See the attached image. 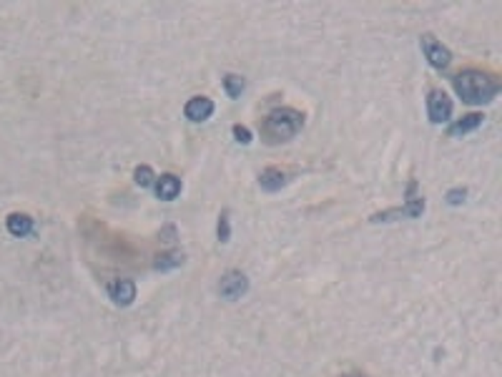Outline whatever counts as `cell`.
Returning <instances> with one entry per match:
<instances>
[{"mask_svg":"<svg viewBox=\"0 0 502 377\" xmlns=\"http://www.w3.org/2000/svg\"><path fill=\"white\" fill-rule=\"evenodd\" d=\"M339 377H369V375H365V372H347V375H339Z\"/></svg>","mask_w":502,"mask_h":377,"instance_id":"cell-19","label":"cell"},{"mask_svg":"<svg viewBox=\"0 0 502 377\" xmlns=\"http://www.w3.org/2000/svg\"><path fill=\"white\" fill-rule=\"evenodd\" d=\"M186 262V254L184 251H166V254H158L154 262V270L158 272H171L176 270V267H181V264Z\"/></svg>","mask_w":502,"mask_h":377,"instance_id":"cell-13","label":"cell"},{"mask_svg":"<svg viewBox=\"0 0 502 377\" xmlns=\"http://www.w3.org/2000/svg\"><path fill=\"white\" fill-rule=\"evenodd\" d=\"M214 101L211 98H206V96H196V98H191V101L186 103L184 106V116L191 124H203V121H209L211 116H214Z\"/></svg>","mask_w":502,"mask_h":377,"instance_id":"cell-8","label":"cell"},{"mask_svg":"<svg viewBox=\"0 0 502 377\" xmlns=\"http://www.w3.org/2000/svg\"><path fill=\"white\" fill-rule=\"evenodd\" d=\"M304 126V114L297 111V108L281 106L274 108L262 124V136L266 144H284V141H292L297 133L301 131Z\"/></svg>","mask_w":502,"mask_h":377,"instance_id":"cell-2","label":"cell"},{"mask_svg":"<svg viewBox=\"0 0 502 377\" xmlns=\"http://www.w3.org/2000/svg\"><path fill=\"white\" fill-rule=\"evenodd\" d=\"M417 181H409L407 184V204L402 209H389L384 214H374L372 222H392V219H400V216H407V219H417L425 211V197H417Z\"/></svg>","mask_w":502,"mask_h":377,"instance_id":"cell-3","label":"cell"},{"mask_svg":"<svg viewBox=\"0 0 502 377\" xmlns=\"http://www.w3.org/2000/svg\"><path fill=\"white\" fill-rule=\"evenodd\" d=\"M224 88H226L229 98H239L246 88V81L239 73H226V76H224Z\"/></svg>","mask_w":502,"mask_h":377,"instance_id":"cell-14","label":"cell"},{"mask_svg":"<svg viewBox=\"0 0 502 377\" xmlns=\"http://www.w3.org/2000/svg\"><path fill=\"white\" fill-rule=\"evenodd\" d=\"M106 292L108 297H111V302L118 307H128L136 300V284H133L131 279H114L106 287Z\"/></svg>","mask_w":502,"mask_h":377,"instance_id":"cell-7","label":"cell"},{"mask_svg":"<svg viewBox=\"0 0 502 377\" xmlns=\"http://www.w3.org/2000/svg\"><path fill=\"white\" fill-rule=\"evenodd\" d=\"M249 292V277L239 270H229L226 275H222L219 279V294H222L224 300H239L244 294Z\"/></svg>","mask_w":502,"mask_h":377,"instance_id":"cell-6","label":"cell"},{"mask_svg":"<svg viewBox=\"0 0 502 377\" xmlns=\"http://www.w3.org/2000/svg\"><path fill=\"white\" fill-rule=\"evenodd\" d=\"M427 116H430V124L440 126V124H447L452 119V101L445 91L440 88H432L427 93Z\"/></svg>","mask_w":502,"mask_h":377,"instance_id":"cell-5","label":"cell"},{"mask_svg":"<svg viewBox=\"0 0 502 377\" xmlns=\"http://www.w3.org/2000/svg\"><path fill=\"white\" fill-rule=\"evenodd\" d=\"M452 86L457 91V96L470 106H484L492 103L500 93V81L492 73L477 71V68H465L452 76Z\"/></svg>","mask_w":502,"mask_h":377,"instance_id":"cell-1","label":"cell"},{"mask_svg":"<svg viewBox=\"0 0 502 377\" xmlns=\"http://www.w3.org/2000/svg\"><path fill=\"white\" fill-rule=\"evenodd\" d=\"M133 179H136V184L141 186V189H149V186L154 184V168L151 166H136Z\"/></svg>","mask_w":502,"mask_h":377,"instance_id":"cell-16","label":"cell"},{"mask_svg":"<svg viewBox=\"0 0 502 377\" xmlns=\"http://www.w3.org/2000/svg\"><path fill=\"white\" fill-rule=\"evenodd\" d=\"M482 121H484V116H482V114H467V116H462V119H457V121H454V124H449L447 136H452V138H462V136H467V133L477 131L480 126H482Z\"/></svg>","mask_w":502,"mask_h":377,"instance_id":"cell-10","label":"cell"},{"mask_svg":"<svg viewBox=\"0 0 502 377\" xmlns=\"http://www.w3.org/2000/svg\"><path fill=\"white\" fill-rule=\"evenodd\" d=\"M419 46H422V53H425L427 63H430L432 68H437V71H445V68L452 63L449 48L442 41H437L432 33H425V36L419 38Z\"/></svg>","mask_w":502,"mask_h":377,"instance_id":"cell-4","label":"cell"},{"mask_svg":"<svg viewBox=\"0 0 502 377\" xmlns=\"http://www.w3.org/2000/svg\"><path fill=\"white\" fill-rule=\"evenodd\" d=\"M216 234H219V242L226 244L231 239V219H229V209H224L219 214V227H216Z\"/></svg>","mask_w":502,"mask_h":377,"instance_id":"cell-15","label":"cell"},{"mask_svg":"<svg viewBox=\"0 0 502 377\" xmlns=\"http://www.w3.org/2000/svg\"><path fill=\"white\" fill-rule=\"evenodd\" d=\"M467 197V189L462 186V189H449L447 192V204H452V206H457V204H462Z\"/></svg>","mask_w":502,"mask_h":377,"instance_id":"cell-18","label":"cell"},{"mask_svg":"<svg viewBox=\"0 0 502 377\" xmlns=\"http://www.w3.org/2000/svg\"><path fill=\"white\" fill-rule=\"evenodd\" d=\"M179 194H181V179L179 176H174V174L158 176V181H156V197L161 199V201H174Z\"/></svg>","mask_w":502,"mask_h":377,"instance_id":"cell-11","label":"cell"},{"mask_svg":"<svg viewBox=\"0 0 502 377\" xmlns=\"http://www.w3.org/2000/svg\"><path fill=\"white\" fill-rule=\"evenodd\" d=\"M6 229L13 237H28L33 232V219L28 214H11L6 222Z\"/></svg>","mask_w":502,"mask_h":377,"instance_id":"cell-12","label":"cell"},{"mask_svg":"<svg viewBox=\"0 0 502 377\" xmlns=\"http://www.w3.org/2000/svg\"><path fill=\"white\" fill-rule=\"evenodd\" d=\"M287 181H289L287 171H284V168H279V166H266L262 174H259V186H262L266 194L281 192V189L287 186Z\"/></svg>","mask_w":502,"mask_h":377,"instance_id":"cell-9","label":"cell"},{"mask_svg":"<svg viewBox=\"0 0 502 377\" xmlns=\"http://www.w3.org/2000/svg\"><path fill=\"white\" fill-rule=\"evenodd\" d=\"M231 133H233V141H236V144L249 146L251 141H254V136H251V131H249V128H246V126H241V124H233V126H231Z\"/></svg>","mask_w":502,"mask_h":377,"instance_id":"cell-17","label":"cell"}]
</instances>
